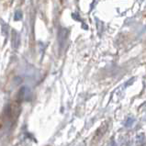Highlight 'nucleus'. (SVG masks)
<instances>
[]
</instances>
